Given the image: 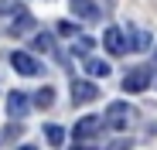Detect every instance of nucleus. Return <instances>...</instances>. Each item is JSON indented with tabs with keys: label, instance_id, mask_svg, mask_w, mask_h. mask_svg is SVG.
I'll return each instance as SVG.
<instances>
[{
	"label": "nucleus",
	"instance_id": "2",
	"mask_svg": "<svg viewBox=\"0 0 157 150\" xmlns=\"http://www.w3.org/2000/svg\"><path fill=\"white\" fill-rule=\"evenodd\" d=\"M150 79H154V68H133L130 75H123V92H144L150 89Z\"/></svg>",
	"mask_w": 157,
	"mask_h": 150
},
{
	"label": "nucleus",
	"instance_id": "9",
	"mask_svg": "<svg viewBox=\"0 0 157 150\" xmlns=\"http://www.w3.org/2000/svg\"><path fill=\"white\" fill-rule=\"evenodd\" d=\"M102 123H106V119H99V116H82V119L75 123V130H72V133H75L78 140H89L92 133H99V130H102Z\"/></svg>",
	"mask_w": 157,
	"mask_h": 150
},
{
	"label": "nucleus",
	"instance_id": "14",
	"mask_svg": "<svg viewBox=\"0 0 157 150\" xmlns=\"http://www.w3.org/2000/svg\"><path fill=\"white\" fill-rule=\"evenodd\" d=\"M34 51H44V55L55 51V41H51V34H38V38H34Z\"/></svg>",
	"mask_w": 157,
	"mask_h": 150
},
{
	"label": "nucleus",
	"instance_id": "12",
	"mask_svg": "<svg viewBox=\"0 0 157 150\" xmlns=\"http://www.w3.org/2000/svg\"><path fill=\"white\" fill-rule=\"evenodd\" d=\"M82 62H86V72H89V75H99V79L109 75V65H106V62H99V58H82Z\"/></svg>",
	"mask_w": 157,
	"mask_h": 150
},
{
	"label": "nucleus",
	"instance_id": "17",
	"mask_svg": "<svg viewBox=\"0 0 157 150\" xmlns=\"http://www.w3.org/2000/svg\"><path fill=\"white\" fill-rule=\"evenodd\" d=\"M72 150H96V147H86V143H78V147H72Z\"/></svg>",
	"mask_w": 157,
	"mask_h": 150
},
{
	"label": "nucleus",
	"instance_id": "13",
	"mask_svg": "<svg viewBox=\"0 0 157 150\" xmlns=\"http://www.w3.org/2000/svg\"><path fill=\"white\" fill-rule=\"evenodd\" d=\"M34 103H38L41 109H48L51 103H55V89H51V85H44V89H41V92L34 96Z\"/></svg>",
	"mask_w": 157,
	"mask_h": 150
},
{
	"label": "nucleus",
	"instance_id": "19",
	"mask_svg": "<svg viewBox=\"0 0 157 150\" xmlns=\"http://www.w3.org/2000/svg\"><path fill=\"white\" fill-rule=\"evenodd\" d=\"M0 143H4V137H0Z\"/></svg>",
	"mask_w": 157,
	"mask_h": 150
},
{
	"label": "nucleus",
	"instance_id": "4",
	"mask_svg": "<svg viewBox=\"0 0 157 150\" xmlns=\"http://www.w3.org/2000/svg\"><path fill=\"white\" fill-rule=\"evenodd\" d=\"M72 99H75L78 106H82V103H92V99H99V85L89 82V79H75V82H72Z\"/></svg>",
	"mask_w": 157,
	"mask_h": 150
},
{
	"label": "nucleus",
	"instance_id": "6",
	"mask_svg": "<svg viewBox=\"0 0 157 150\" xmlns=\"http://www.w3.org/2000/svg\"><path fill=\"white\" fill-rule=\"evenodd\" d=\"M10 65H14L21 75H38V72H41V65H38L34 55H28V51H10Z\"/></svg>",
	"mask_w": 157,
	"mask_h": 150
},
{
	"label": "nucleus",
	"instance_id": "5",
	"mask_svg": "<svg viewBox=\"0 0 157 150\" xmlns=\"http://www.w3.org/2000/svg\"><path fill=\"white\" fill-rule=\"evenodd\" d=\"M28 103H31V99L24 96V92H10V96H7V116H10V119H24V116L31 113Z\"/></svg>",
	"mask_w": 157,
	"mask_h": 150
},
{
	"label": "nucleus",
	"instance_id": "18",
	"mask_svg": "<svg viewBox=\"0 0 157 150\" xmlns=\"http://www.w3.org/2000/svg\"><path fill=\"white\" fill-rule=\"evenodd\" d=\"M21 150H34V147H21Z\"/></svg>",
	"mask_w": 157,
	"mask_h": 150
},
{
	"label": "nucleus",
	"instance_id": "16",
	"mask_svg": "<svg viewBox=\"0 0 157 150\" xmlns=\"http://www.w3.org/2000/svg\"><path fill=\"white\" fill-rule=\"evenodd\" d=\"M106 150H130V140H113Z\"/></svg>",
	"mask_w": 157,
	"mask_h": 150
},
{
	"label": "nucleus",
	"instance_id": "11",
	"mask_svg": "<svg viewBox=\"0 0 157 150\" xmlns=\"http://www.w3.org/2000/svg\"><path fill=\"white\" fill-rule=\"evenodd\" d=\"M44 140L51 147H65V130L58 126V123H48V126H44Z\"/></svg>",
	"mask_w": 157,
	"mask_h": 150
},
{
	"label": "nucleus",
	"instance_id": "3",
	"mask_svg": "<svg viewBox=\"0 0 157 150\" xmlns=\"http://www.w3.org/2000/svg\"><path fill=\"white\" fill-rule=\"evenodd\" d=\"M106 126L109 130H123L126 123H130V106L123 103V99H116V103H109V109H106Z\"/></svg>",
	"mask_w": 157,
	"mask_h": 150
},
{
	"label": "nucleus",
	"instance_id": "20",
	"mask_svg": "<svg viewBox=\"0 0 157 150\" xmlns=\"http://www.w3.org/2000/svg\"><path fill=\"white\" fill-rule=\"evenodd\" d=\"M154 58H157V55H154Z\"/></svg>",
	"mask_w": 157,
	"mask_h": 150
},
{
	"label": "nucleus",
	"instance_id": "7",
	"mask_svg": "<svg viewBox=\"0 0 157 150\" xmlns=\"http://www.w3.org/2000/svg\"><path fill=\"white\" fill-rule=\"evenodd\" d=\"M126 38H130V51H147L150 48V31H144L140 24H126Z\"/></svg>",
	"mask_w": 157,
	"mask_h": 150
},
{
	"label": "nucleus",
	"instance_id": "8",
	"mask_svg": "<svg viewBox=\"0 0 157 150\" xmlns=\"http://www.w3.org/2000/svg\"><path fill=\"white\" fill-rule=\"evenodd\" d=\"M31 28H34V17H31L28 7L21 4V7L14 10V17H10V34H28Z\"/></svg>",
	"mask_w": 157,
	"mask_h": 150
},
{
	"label": "nucleus",
	"instance_id": "10",
	"mask_svg": "<svg viewBox=\"0 0 157 150\" xmlns=\"http://www.w3.org/2000/svg\"><path fill=\"white\" fill-rule=\"evenodd\" d=\"M68 7L75 17H82V21H99V7H96V0H68Z\"/></svg>",
	"mask_w": 157,
	"mask_h": 150
},
{
	"label": "nucleus",
	"instance_id": "1",
	"mask_svg": "<svg viewBox=\"0 0 157 150\" xmlns=\"http://www.w3.org/2000/svg\"><path fill=\"white\" fill-rule=\"evenodd\" d=\"M102 44H106V51L113 55H126L130 51V38H126V28H106V34H102Z\"/></svg>",
	"mask_w": 157,
	"mask_h": 150
},
{
	"label": "nucleus",
	"instance_id": "15",
	"mask_svg": "<svg viewBox=\"0 0 157 150\" xmlns=\"http://www.w3.org/2000/svg\"><path fill=\"white\" fill-rule=\"evenodd\" d=\"M55 31H58L62 38H75V34H78V28H75V24H68V21H58Z\"/></svg>",
	"mask_w": 157,
	"mask_h": 150
}]
</instances>
